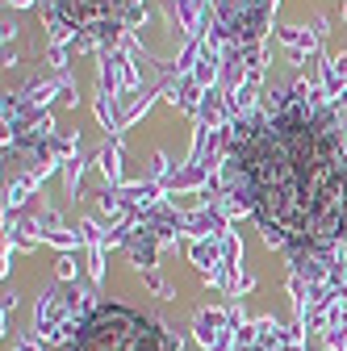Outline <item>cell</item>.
<instances>
[{
  "mask_svg": "<svg viewBox=\"0 0 347 351\" xmlns=\"http://www.w3.org/2000/svg\"><path fill=\"white\" fill-rule=\"evenodd\" d=\"M235 167L255 222L293 255H318L347 226V151L331 117L289 105L251 121L235 143Z\"/></svg>",
  "mask_w": 347,
  "mask_h": 351,
  "instance_id": "1",
  "label": "cell"
},
{
  "mask_svg": "<svg viewBox=\"0 0 347 351\" xmlns=\"http://www.w3.org/2000/svg\"><path fill=\"white\" fill-rule=\"evenodd\" d=\"M63 351H171L167 335L125 305H97V310L75 326Z\"/></svg>",
  "mask_w": 347,
  "mask_h": 351,
  "instance_id": "2",
  "label": "cell"
},
{
  "mask_svg": "<svg viewBox=\"0 0 347 351\" xmlns=\"http://www.w3.org/2000/svg\"><path fill=\"white\" fill-rule=\"evenodd\" d=\"M59 5V17L67 25H88V21H101V17H113L125 0H55Z\"/></svg>",
  "mask_w": 347,
  "mask_h": 351,
  "instance_id": "3",
  "label": "cell"
}]
</instances>
